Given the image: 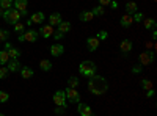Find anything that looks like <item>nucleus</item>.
<instances>
[{"label":"nucleus","instance_id":"nucleus-43","mask_svg":"<svg viewBox=\"0 0 157 116\" xmlns=\"http://www.w3.org/2000/svg\"><path fill=\"white\" fill-rule=\"evenodd\" d=\"M157 38V32H155V28H152V39H155Z\"/></svg>","mask_w":157,"mask_h":116},{"label":"nucleus","instance_id":"nucleus-44","mask_svg":"<svg viewBox=\"0 0 157 116\" xmlns=\"http://www.w3.org/2000/svg\"><path fill=\"white\" fill-rule=\"evenodd\" d=\"M17 39H19L21 43H24V36H22V35H19V36H17Z\"/></svg>","mask_w":157,"mask_h":116},{"label":"nucleus","instance_id":"nucleus-27","mask_svg":"<svg viewBox=\"0 0 157 116\" xmlns=\"http://www.w3.org/2000/svg\"><path fill=\"white\" fill-rule=\"evenodd\" d=\"M141 88L146 89V91H148V89H152V82L148 80V79H143L141 80Z\"/></svg>","mask_w":157,"mask_h":116},{"label":"nucleus","instance_id":"nucleus-17","mask_svg":"<svg viewBox=\"0 0 157 116\" xmlns=\"http://www.w3.org/2000/svg\"><path fill=\"white\" fill-rule=\"evenodd\" d=\"M61 22V16H60V13H52V14L49 16V25H58Z\"/></svg>","mask_w":157,"mask_h":116},{"label":"nucleus","instance_id":"nucleus-15","mask_svg":"<svg viewBox=\"0 0 157 116\" xmlns=\"http://www.w3.org/2000/svg\"><path fill=\"white\" fill-rule=\"evenodd\" d=\"M50 54L52 57H60L64 54V47L61 44H54V46H50Z\"/></svg>","mask_w":157,"mask_h":116},{"label":"nucleus","instance_id":"nucleus-34","mask_svg":"<svg viewBox=\"0 0 157 116\" xmlns=\"http://www.w3.org/2000/svg\"><path fill=\"white\" fill-rule=\"evenodd\" d=\"M8 72H10V71H8V68L2 66V68H0V79H2V80H3V79H6Z\"/></svg>","mask_w":157,"mask_h":116},{"label":"nucleus","instance_id":"nucleus-8","mask_svg":"<svg viewBox=\"0 0 157 116\" xmlns=\"http://www.w3.org/2000/svg\"><path fill=\"white\" fill-rule=\"evenodd\" d=\"M22 36H24V41H27V43H35V41L38 39L39 33L35 32V30H27V32L22 33Z\"/></svg>","mask_w":157,"mask_h":116},{"label":"nucleus","instance_id":"nucleus-30","mask_svg":"<svg viewBox=\"0 0 157 116\" xmlns=\"http://www.w3.org/2000/svg\"><path fill=\"white\" fill-rule=\"evenodd\" d=\"M10 36V32L8 30H0V43H5Z\"/></svg>","mask_w":157,"mask_h":116},{"label":"nucleus","instance_id":"nucleus-7","mask_svg":"<svg viewBox=\"0 0 157 116\" xmlns=\"http://www.w3.org/2000/svg\"><path fill=\"white\" fill-rule=\"evenodd\" d=\"M138 60H140L141 66L143 64H151L154 61V52H143V54H140Z\"/></svg>","mask_w":157,"mask_h":116},{"label":"nucleus","instance_id":"nucleus-31","mask_svg":"<svg viewBox=\"0 0 157 116\" xmlns=\"http://www.w3.org/2000/svg\"><path fill=\"white\" fill-rule=\"evenodd\" d=\"M10 99V94L6 91H0V104H5V102H8Z\"/></svg>","mask_w":157,"mask_h":116},{"label":"nucleus","instance_id":"nucleus-12","mask_svg":"<svg viewBox=\"0 0 157 116\" xmlns=\"http://www.w3.org/2000/svg\"><path fill=\"white\" fill-rule=\"evenodd\" d=\"M77 111H78L80 116H93V110H91L88 105H85V104H80V102H78Z\"/></svg>","mask_w":157,"mask_h":116},{"label":"nucleus","instance_id":"nucleus-23","mask_svg":"<svg viewBox=\"0 0 157 116\" xmlns=\"http://www.w3.org/2000/svg\"><path fill=\"white\" fill-rule=\"evenodd\" d=\"M8 52V57H10V60L13 58V60H17L19 57H21V50L19 49H14V47H11L10 50H6Z\"/></svg>","mask_w":157,"mask_h":116},{"label":"nucleus","instance_id":"nucleus-45","mask_svg":"<svg viewBox=\"0 0 157 116\" xmlns=\"http://www.w3.org/2000/svg\"><path fill=\"white\" fill-rule=\"evenodd\" d=\"M2 14H3V9H2V8H0V17H2Z\"/></svg>","mask_w":157,"mask_h":116},{"label":"nucleus","instance_id":"nucleus-5","mask_svg":"<svg viewBox=\"0 0 157 116\" xmlns=\"http://www.w3.org/2000/svg\"><path fill=\"white\" fill-rule=\"evenodd\" d=\"M54 102H55L57 107L66 108L68 104H66V94H64V91H55V94H54Z\"/></svg>","mask_w":157,"mask_h":116},{"label":"nucleus","instance_id":"nucleus-41","mask_svg":"<svg viewBox=\"0 0 157 116\" xmlns=\"http://www.w3.org/2000/svg\"><path fill=\"white\" fill-rule=\"evenodd\" d=\"M154 96V89H148V97H152Z\"/></svg>","mask_w":157,"mask_h":116},{"label":"nucleus","instance_id":"nucleus-19","mask_svg":"<svg viewBox=\"0 0 157 116\" xmlns=\"http://www.w3.org/2000/svg\"><path fill=\"white\" fill-rule=\"evenodd\" d=\"M78 17H80L82 22H90V21H93V19H94V14H93L91 11H82Z\"/></svg>","mask_w":157,"mask_h":116},{"label":"nucleus","instance_id":"nucleus-11","mask_svg":"<svg viewBox=\"0 0 157 116\" xmlns=\"http://www.w3.org/2000/svg\"><path fill=\"white\" fill-rule=\"evenodd\" d=\"M38 33L47 39V38H52V35H54V27H52V25H43Z\"/></svg>","mask_w":157,"mask_h":116},{"label":"nucleus","instance_id":"nucleus-10","mask_svg":"<svg viewBox=\"0 0 157 116\" xmlns=\"http://www.w3.org/2000/svg\"><path fill=\"white\" fill-rule=\"evenodd\" d=\"M44 19H46L44 13H41V11H38V13H33V14H32V17H30V21L27 22V25H32V24H41V22H43Z\"/></svg>","mask_w":157,"mask_h":116},{"label":"nucleus","instance_id":"nucleus-32","mask_svg":"<svg viewBox=\"0 0 157 116\" xmlns=\"http://www.w3.org/2000/svg\"><path fill=\"white\" fill-rule=\"evenodd\" d=\"M91 13H93L94 16H102V14H104V6L99 5V6H96L94 9H91Z\"/></svg>","mask_w":157,"mask_h":116},{"label":"nucleus","instance_id":"nucleus-25","mask_svg":"<svg viewBox=\"0 0 157 116\" xmlns=\"http://www.w3.org/2000/svg\"><path fill=\"white\" fill-rule=\"evenodd\" d=\"M8 61H10L8 52H6V50H0V66H5Z\"/></svg>","mask_w":157,"mask_h":116},{"label":"nucleus","instance_id":"nucleus-35","mask_svg":"<svg viewBox=\"0 0 157 116\" xmlns=\"http://www.w3.org/2000/svg\"><path fill=\"white\" fill-rule=\"evenodd\" d=\"M132 19H134V22H141L143 19H145V17H143V14H141V13H135V14H132Z\"/></svg>","mask_w":157,"mask_h":116},{"label":"nucleus","instance_id":"nucleus-21","mask_svg":"<svg viewBox=\"0 0 157 116\" xmlns=\"http://www.w3.org/2000/svg\"><path fill=\"white\" fill-rule=\"evenodd\" d=\"M69 30H71V24H69V22L61 21V22L58 24V32H61V33H68Z\"/></svg>","mask_w":157,"mask_h":116},{"label":"nucleus","instance_id":"nucleus-24","mask_svg":"<svg viewBox=\"0 0 157 116\" xmlns=\"http://www.w3.org/2000/svg\"><path fill=\"white\" fill-rule=\"evenodd\" d=\"M39 68H41V71L49 72V71L52 69V63H50L49 60H41V61H39Z\"/></svg>","mask_w":157,"mask_h":116},{"label":"nucleus","instance_id":"nucleus-3","mask_svg":"<svg viewBox=\"0 0 157 116\" xmlns=\"http://www.w3.org/2000/svg\"><path fill=\"white\" fill-rule=\"evenodd\" d=\"M2 17L5 19V22L6 24H11V25H14V24H17L19 21H21V13L16 9V8H10V9H5L3 11V14H2Z\"/></svg>","mask_w":157,"mask_h":116},{"label":"nucleus","instance_id":"nucleus-46","mask_svg":"<svg viewBox=\"0 0 157 116\" xmlns=\"http://www.w3.org/2000/svg\"><path fill=\"white\" fill-rule=\"evenodd\" d=\"M0 116H5V114H2V113H0Z\"/></svg>","mask_w":157,"mask_h":116},{"label":"nucleus","instance_id":"nucleus-14","mask_svg":"<svg viewBox=\"0 0 157 116\" xmlns=\"http://www.w3.org/2000/svg\"><path fill=\"white\" fill-rule=\"evenodd\" d=\"M132 41H130V39H123L121 41V44H120V49H121V52L124 54V55H127L129 52H130V50H132Z\"/></svg>","mask_w":157,"mask_h":116},{"label":"nucleus","instance_id":"nucleus-29","mask_svg":"<svg viewBox=\"0 0 157 116\" xmlns=\"http://www.w3.org/2000/svg\"><path fill=\"white\" fill-rule=\"evenodd\" d=\"M14 32H17V33H24V32H25V24H22L21 21H19L17 24H14Z\"/></svg>","mask_w":157,"mask_h":116},{"label":"nucleus","instance_id":"nucleus-9","mask_svg":"<svg viewBox=\"0 0 157 116\" xmlns=\"http://www.w3.org/2000/svg\"><path fill=\"white\" fill-rule=\"evenodd\" d=\"M99 44H101V41L98 39L96 36H91V38H88V39H86V47H88L90 52H94V50H98Z\"/></svg>","mask_w":157,"mask_h":116},{"label":"nucleus","instance_id":"nucleus-37","mask_svg":"<svg viewBox=\"0 0 157 116\" xmlns=\"http://www.w3.org/2000/svg\"><path fill=\"white\" fill-rule=\"evenodd\" d=\"M52 36H54V38H55V39L58 41V39H61V38L64 36V33H61V32H57V33H54V35H52Z\"/></svg>","mask_w":157,"mask_h":116},{"label":"nucleus","instance_id":"nucleus-18","mask_svg":"<svg viewBox=\"0 0 157 116\" xmlns=\"http://www.w3.org/2000/svg\"><path fill=\"white\" fill-rule=\"evenodd\" d=\"M138 11V6H137V3L135 2H127L126 3V14H135V13Z\"/></svg>","mask_w":157,"mask_h":116},{"label":"nucleus","instance_id":"nucleus-39","mask_svg":"<svg viewBox=\"0 0 157 116\" xmlns=\"http://www.w3.org/2000/svg\"><path fill=\"white\" fill-rule=\"evenodd\" d=\"M3 47H5L3 50H10V49H11L13 46H11V43H8V41H5V44H3Z\"/></svg>","mask_w":157,"mask_h":116},{"label":"nucleus","instance_id":"nucleus-1","mask_svg":"<svg viewBox=\"0 0 157 116\" xmlns=\"http://www.w3.org/2000/svg\"><path fill=\"white\" fill-rule=\"evenodd\" d=\"M107 89H109V83L107 80L104 79V77L101 75H93V77H90V80H88V91L91 94H96V96H101L104 93H107Z\"/></svg>","mask_w":157,"mask_h":116},{"label":"nucleus","instance_id":"nucleus-13","mask_svg":"<svg viewBox=\"0 0 157 116\" xmlns=\"http://www.w3.org/2000/svg\"><path fill=\"white\" fill-rule=\"evenodd\" d=\"M6 64H8L6 68H8L10 72H19L21 68H22V66H21V63H19V60H13V58H11Z\"/></svg>","mask_w":157,"mask_h":116},{"label":"nucleus","instance_id":"nucleus-2","mask_svg":"<svg viewBox=\"0 0 157 116\" xmlns=\"http://www.w3.org/2000/svg\"><path fill=\"white\" fill-rule=\"evenodd\" d=\"M96 71H98L96 63L91 61V60L82 61L80 66H78V72H80L82 75H85V77H88V79H90V77H93V75H96Z\"/></svg>","mask_w":157,"mask_h":116},{"label":"nucleus","instance_id":"nucleus-6","mask_svg":"<svg viewBox=\"0 0 157 116\" xmlns=\"http://www.w3.org/2000/svg\"><path fill=\"white\" fill-rule=\"evenodd\" d=\"M13 5H14V8L21 13V16H27V5H29V0H14L13 2Z\"/></svg>","mask_w":157,"mask_h":116},{"label":"nucleus","instance_id":"nucleus-36","mask_svg":"<svg viewBox=\"0 0 157 116\" xmlns=\"http://www.w3.org/2000/svg\"><path fill=\"white\" fill-rule=\"evenodd\" d=\"M140 72H141V64H137L132 68V74H140Z\"/></svg>","mask_w":157,"mask_h":116},{"label":"nucleus","instance_id":"nucleus-33","mask_svg":"<svg viewBox=\"0 0 157 116\" xmlns=\"http://www.w3.org/2000/svg\"><path fill=\"white\" fill-rule=\"evenodd\" d=\"M96 38H98L99 41H104V39H107V38H109V33H107L105 30H102V32H99V33H98V36H96Z\"/></svg>","mask_w":157,"mask_h":116},{"label":"nucleus","instance_id":"nucleus-40","mask_svg":"<svg viewBox=\"0 0 157 116\" xmlns=\"http://www.w3.org/2000/svg\"><path fill=\"white\" fill-rule=\"evenodd\" d=\"M55 113H64V108H63V107H58V108L55 110Z\"/></svg>","mask_w":157,"mask_h":116},{"label":"nucleus","instance_id":"nucleus-4","mask_svg":"<svg viewBox=\"0 0 157 116\" xmlns=\"http://www.w3.org/2000/svg\"><path fill=\"white\" fill-rule=\"evenodd\" d=\"M64 94H66V100L69 102H75V104H78L80 102V94H78V91L75 88H66L64 89Z\"/></svg>","mask_w":157,"mask_h":116},{"label":"nucleus","instance_id":"nucleus-26","mask_svg":"<svg viewBox=\"0 0 157 116\" xmlns=\"http://www.w3.org/2000/svg\"><path fill=\"white\" fill-rule=\"evenodd\" d=\"M13 6V0H0V8L2 9H10Z\"/></svg>","mask_w":157,"mask_h":116},{"label":"nucleus","instance_id":"nucleus-22","mask_svg":"<svg viewBox=\"0 0 157 116\" xmlns=\"http://www.w3.org/2000/svg\"><path fill=\"white\" fill-rule=\"evenodd\" d=\"M143 25H145L146 30H152L155 28V21L152 17H146V19H143Z\"/></svg>","mask_w":157,"mask_h":116},{"label":"nucleus","instance_id":"nucleus-20","mask_svg":"<svg viewBox=\"0 0 157 116\" xmlns=\"http://www.w3.org/2000/svg\"><path fill=\"white\" fill-rule=\"evenodd\" d=\"M21 75H22V79H30V77L33 75V69L32 68H29V66H24V68H21Z\"/></svg>","mask_w":157,"mask_h":116},{"label":"nucleus","instance_id":"nucleus-16","mask_svg":"<svg viewBox=\"0 0 157 116\" xmlns=\"http://www.w3.org/2000/svg\"><path fill=\"white\" fill-rule=\"evenodd\" d=\"M120 24H121V27H124V28H129L130 25L134 24V19H132V16H130V14H124V16L121 17Z\"/></svg>","mask_w":157,"mask_h":116},{"label":"nucleus","instance_id":"nucleus-38","mask_svg":"<svg viewBox=\"0 0 157 116\" xmlns=\"http://www.w3.org/2000/svg\"><path fill=\"white\" fill-rule=\"evenodd\" d=\"M110 2L112 0H99V5L101 6H107V5H110Z\"/></svg>","mask_w":157,"mask_h":116},{"label":"nucleus","instance_id":"nucleus-28","mask_svg":"<svg viewBox=\"0 0 157 116\" xmlns=\"http://www.w3.org/2000/svg\"><path fill=\"white\" fill-rule=\"evenodd\" d=\"M68 85H69V88H77L78 86V79L77 77H69V80H68Z\"/></svg>","mask_w":157,"mask_h":116},{"label":"nucleus","instance_id":"nucleus-42","mask_svg":"<svg viewBox=\"0 0 157 116\" xmlns=\"http://www.w3.org/2000/svg\"><path fill=\"white\" fill-rule=\"evenodd\" d=\"M110 5H112V8H113V9H115V8H118V3H116V2H113V0L110 2Z\"/></svg>","mask_w":157,"mask_h":116}]
</instances>
